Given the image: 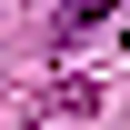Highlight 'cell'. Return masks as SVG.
<instances>
[{
	"label": "cell",
	"mask_w": 130,
	"mask_h": 130,
	"mask_svg": "<svg viewBox=\"0 0 130 130\" xmlns=\"http://www.w3.org/2000/svg\"><path fill=\"white\" fill-rule=\"evenodd\" d=\"M130 10V0H70V20H60V50H80V40H100L110 20Z\"/></svg>",
	"instance_id": "obj_1"
}]
</instances>
